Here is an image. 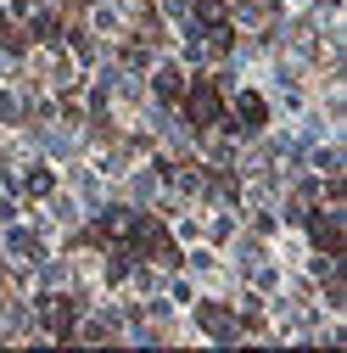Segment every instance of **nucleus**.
I'll list each match as a JSON object with an SVG mask.
<instances>
[{
  "mask_svg": "<svg viewBox=\"0 0 347 353\" xmlns=\"http://www.w3.org/2000/svg\"><path fill=\"white\" fill-rule=\"evenodd\" d=\"M185 107H191V123H202V129H207L213 118L224 112V96H219V84H213V79H196V84H191V101H185Z\"/></svg>",
  "mask_w": 347,
  "mask_h": 353,
  "instance_id": "f257e3e1",
  "label": "nucleus"
},
{
  "mask_svg": "<svg viewBox=\"0 0 347 353\" xmlns=\"http://www.w3.org/2000/svg\"><path fill=\"white\" fill-rule=\"evenodd\" d=\"M314 241H319L325 252H341V247H347V236H341V219H336V213H319V219H314Z\"/></svg>",
  "mask_w": 347,
  "mask_h": 353,
  "instance_id": "f03ea898",
  "label": "nucleus"
},
{
  "mask_svg": "<svg viewBox=\"0 0 347 353\" xmlns=\"http://www.w3.org/2000/svg\"><path fill=\"white\" fill-rule=\"evenodd\" d=\"M241 112H246L252 123H264V101H257V96H246V101H241Z\"/></svg>",
  "mask_w": 347,
  "mask_h": 353,
  "instance_id": "7ed1b4c3",
  "label": "nucleus"
}]
</instances>
